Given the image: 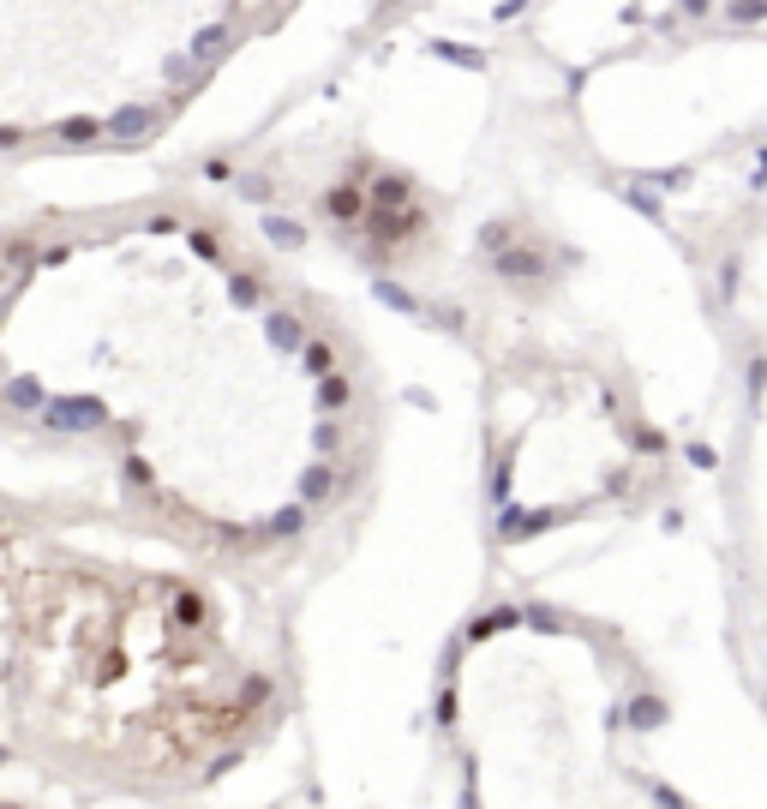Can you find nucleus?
Masks as SVG:
<instances>
[{
	"label": "nucleus",
	"mask_w": 767,
	"mask_h": 809,
	"mask_svg": "<svg viewBox=\"0 0 767 809\" xmlns=\"http://www.w3.org/2000/svg\"><path fill=\"white\" fill-rule=\"evenodd\" d=\"M162 126V114L156 108H144V102H120L114 114H108V132L120 138V144H138V138H150Z\"/></svg>",
	"instance_id": "f257e3e1"
},
{
	"label": "nucleus",
	"mask_w": 767,
	"mask_h": 809,
	"mask_svg": "<svg viewBox=\"0 0 767 809\" xmlns=\"http://www.w3.org/2000/svg\"><path fill=\"white\" fill-rule=\"evenodd\" d=\"M228 48H234V30H228V24H204V30H192V42H186L192 66H216Z\"/></svg>",
	"instance_id": "f03ea898"
},
{
	"label": "nucleus",
	"mask_w": 767,
	"mask_h": 809,
	"mask_svg": "<svg viewBox=\"0 0 767 809\" xmlns=\"http://www.w3.org/2000/svg\"><path fill=\"white\" fill-rule=\"evenodd\" d=\"M108 132V120H96V114H72V120H54V138L60 144H96Z\"/></svg>",
	"instance_id": "7ed1b4c3"
},
{
	"label": "nucleus",
	"mask_w": 767,
	"mask_h": 809,
	"mask_svg": "<svg viewBox=\"0 0 767 809\" xmlns=\"http://www.w3.org/2000/svg\"><path fill=\"white\" fill-rule=\"evenodd\" d=\"M264 330H270V342H276V348H288V354H294V348L306 342V336H300V318H294V312H270V324H264Z\"/></svg>",
	"instance_id": "20e7f679"
},
{
	"label": "nucleus",
	"mask_w": 767,
	"mask_h": 809,
	"mask_svg": "<svg viewBox=\"0 0 767 809\" xmlns=\"http://www.w3.org/2000/svg\"><path fill=\"white\" fill-rule=\"evenodd\" d=\"M324 210H330V216H342V222H348V216H360V186H336V192H324Z\"/></svg>",
	"instance_id": "39448f33"
},
{
	"label": "nucleus",
	"mask_w": 767,
	"mask_h": 809,
	"mask_svg": "<svg viewBox=\"0 0 767 809\" xmlns=\"http://www.w3.org/2000/svg\"><path fill=\"white\" fill-rule=\"evenodd\" d=\"M264 234H270L276 246H300V240H306V234H300V222H282V216H270V222H264Z\"/></svg>",
	"instance_id": "423d86ee"
},
{
	"label": "nucleus",
	"mask_w": 767,
	"mask_h": 809,
	"mask_svg": "<svg viewBox=\"0 0 767 809\" xmlns=\"http://www.w3.org/2000/svg\"><path fill=\"white\" fill-rule=\"evenodd\" d=\"M372 198H378V204H402V198H408V180H396V174H384V180L372 186Z\"/></svg>",
	"instance_id": "0eeeda50"
},
{
	"label": "nucleus",
	"mask_w": 767,
	"mask_h": 809,
	"mask_svg": "<svg viewBox=\"0 0 767 809\" xmlns=\"http://www.w3.org/2000/svg\"><path fill=\"white\" fill-rule=\"evenodd\" d=\"M318 402L324 408H348V378H324L318 384Z\"/></svg>",
	"instance_id": "6e6552de"
},
{
	"label": "nucleus",
	"mask_w": 767,
	"mask_h": 809,
	"mask_svg": "<svg viewBox=\"0 0 767 809\" xmlns=\"http://www.w3.org/2000/svg\"><path fill=\"white\" fill-rule=\"evenodd\" d=\"M228 294H234V306H258V282H252V276H234Z\"/></svg>",
	"instance_id": "1a4fd4ad"
},
{
	"label": "nucleus",
	"mask_w": 767,
	"mask_h": 809,
	"mask_svg": "<svg viewBox=\"0 0 767 809\" xmlns=\"http://www.w3.org/2000/svg\"><path fill=\"white\" fill-rule=\"evenodd\" d=\"M306 372H330V348H324V342L306 348Z\"/></svg>",
	"instance_id": "9d476101"
},
{
	"label": "nucleus",
	"mask_w": 767,
	"mask_h": 809,
	"mask_svg": "<svg viewBox=\"0 0 767 809\" xmlns=\"http://www.w3.org/2000/svg\"><path fill=\"white\" fill-rule=\"evenodd\" d=\"M240 192H246V198H270V180H258V174H246V180H240Z\"/></svg>",
	"instance_id": "9b49d317"
},
{
	"label": "nucleus",
	"mask_w": 767,
	"mask_h": 809,
	"mask_svg": "<svg viewBox=\"0 0 767 809\" xmlns=\"http://www.w3.org/2000/svg\"><path fill=\"white\" fill-rule=\"evenodd\" d=\"M24 144V126H0V150H18Z\"/></svg>",
	"instance_id": "f8f14e48"
}]
</instances>
